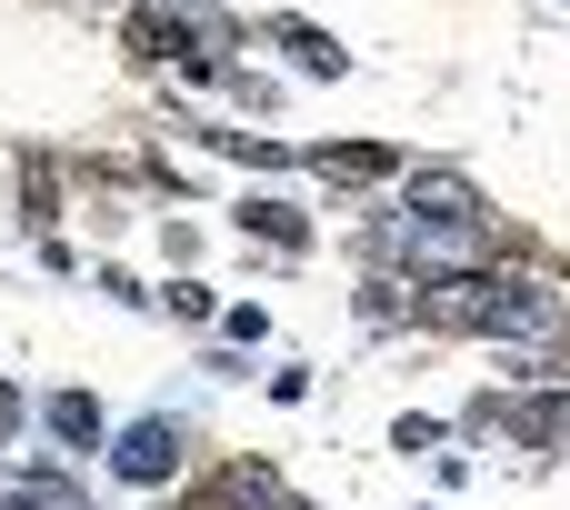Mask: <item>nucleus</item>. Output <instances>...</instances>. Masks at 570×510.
Segmentation results:
<instances>
[{
  "instance_id": "1",
  "label": "nucleus",
  "mask_w": 570,
  "mask_h": 510,
  "mask_svg": "<svg viewBox=\"0 0 570 510\" xmlns=\"http://www.w3.org/2000/svg\"><path fill=\"white\" fill-rule=\"evenodd\" d=\"M110 471H120V481H140V491H150V481H170V471H180V431H170V421H130V431L110 441Z\"/></svg>"
},
{
  "instance_id": "2",
  "label": "nucleus",
  "mask_w": 570,
  "mask_h": 510,
  "mask_svg": "<svg viewBox=\"0 0 570 510\" xmlns=\"http://www.w3.org/2000/svg\"><path fill=\"white\" fill-rule=\"evenodd\" d=\"M120 40H130V60H180V50H190V10H180V0H140V10L120 20Z\"/></svg>"
},
{
  "instance_id": "3",
  "label": "nucleus",
  "mask_w": 570,
  "mask_h": 510,
  "mask_svg": "<svg viewBox=\"0 0 570 510\" xmlns=\"http://www.w3.org/2000/svg\"><path fill=\"white\" fill-rule=\"evenodd\" d=\"M271 501H281V481H271V461H230L220 481H200V491H190L180 510H271Z\"/></svg>"
},
{
  "instance_id": "4",
  "label": "nucleus",
  "mask_w": 570,
  "mask_h": 510,
  "mask_svg": "<svg viewBox=\"0 0 570 510\" xmlns=\"http://www.w3.org/2000/svg\"><path fill=\"white\" fill-rule=\"evenodd\" d=\"M311 170H321L331 190H371V180H391V150H381V140H321Z\"/></svg>"
},
{
  "instance_id": "5",
  "label": "nucleus",
  "mask_w": 570,
  "mask_h": 510,
  "mask_svg": "<svg viewBox=\"0 0 570 510\" xmlns=\"http://www.w3.org/2000/svg\"><path fill=\"white\" fill-rule=\"evenodd\" d=\"M481 200H471V180L461 170H421L411 180V220H471Z\"/></svg>"
},
{
  "instance_id": "6",
  "label": "nucleus",
  "mask_w": 570,
  "mask_h": 510,
  "mask_svg": "<svg viewBox=\"0 0 570 510\" xmlns=\"http://www.w3.org/2000/svg\"><path fill=\"white\" fill-rule=\"evenodd\" d=\"M50 431H60L70 451H90V441H100V401H90V391H60V401H50Z\"/></svg>"
},
{
  "instance_id": "7",
  "label": "nucleus",
  "mask_w": 570,
  "mask_h": 510,
  "mask_svg": "<svg viewBox=\"0 0 570 510\" xmlns=\"http://www.w3.org/2000/svg\"><path fill=\"white\" fill-rule=\"evenodd\" d=\"M271 40H291V60H301V70H321V80H341V50H331V40L311 30V20H281Z\"/></svg>"
},
{
  "instance_id": "8",
  "label": "nucleus",
  "mask_w": 570,
  "mask_h": 510,
  "mask_svg": "<svg viewBox=\"0 0 570 510\" xmlns=\"http://www.w3.org/2000/svg\"><path fill=\"white\" fill-rule=\"evenodd\" d=\"M240 231H261V241H281V251H301L311 231H301V210H281V200H240Z\"/></svg>"
},
{
  "instance_id": "9",
  "label": "nucleus",
  "mask_w": 570,
  "mask_h": 510,
  "mask_svg": "<svg viewBox=\"0 0 570 510\" xmlns=\"http://www.w3.org/2000/svg\"><path fill=\"white\" fill-rule=\"evenodd\" d=\"M210 150H230V160H250V170H281V140H250V130H210Z\"/></svg>"
},
{
  "instance_id": "10",
  "label": "nucleus",
  "mask_w": 570,
  "mask_h": 510,
  "mask_svg": "<svg viewBox=\"0 0 570 510\" xmlns=\"http://www.w3.org/2000/svg\"><path fill=\"white\" fill-rule=\"evenodd\" d=\"M10 431H20V391L0 381V441H10Z\"/></svg>"
},
{
  "instance_id": "11",
  "label": "nucleus",
  "mask_w": 570,
  "mask_h": 510,
  "mask_svg": "<svg viewBox=\"0 0 570 510\" xmlns=\"http://www.w3.org/2000/svg\"><path fill=\"white\" fill-rule=\"evenodd\" d=\"M561 441H570V401H561Z\"/></svg>"
}]
</instances>
